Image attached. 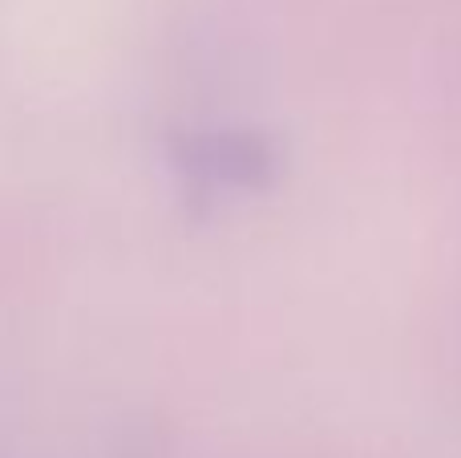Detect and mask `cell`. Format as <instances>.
Wrapping results in <instances>:
<instances>
[{"label": "cell", "mask_w": 461, "mask_h": 458, "mask_svg": "<svg viewBox=\"0 0 461 458\" xmlns=\"http://www.w3.org/2000/svg\"><path fill=\"white\" fill-rule=\"evenodd\" d=\"M178 167L199 191H267L284 170V151L263 130L230 126L186 138Z\"/></svg>", "instance_id": "1"}]
</instances>
